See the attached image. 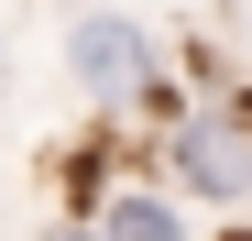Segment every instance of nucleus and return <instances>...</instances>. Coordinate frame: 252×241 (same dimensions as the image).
<instances>
[{
    "label": "nucleus",
    "instance_id": "nucleus-1",
    "mask_svg": "<svg viewBox=\"0 0 252 241\" xmlns=\"http://www.w3.org/2000/svg\"><path fill=\"white\" fill-rule=\"evenodd\" d=\"M154 176L176 186L187 209H208V219H252V120H241V99L230 88L220 99H187L154 132Z\"/></svg>",
    "mask_w": 252,
    "mask_h": 241
},
{
    "label": "nucleus",
    "instance_id": "nucleus-2",
    "mask_svg": "<svg viewBox=\"0 0 252 241\" xmlns=\"http://www.w3.org/2000/svg\"><path fill=\"white\" fill-rule=\"evenodd\" d=\"M164 66H176V44H164L143 11H77L66 22V77H77L88 110H132Z\"/></svg>",
    "mask_w": 252,
    "mask_h": 241
},
{
    "label": "nucleus",
    "instance_id": "nucleus-3",
    "mask_svg": "<svg viewBox=\"0 0 252 241\" xmlns=\"http://www.w3.org/2000/svg\"><path fill=\"white\" fill-rule=\"evenodd\" d=\"M88 219H99L110 241H187V197H176V186H164V176L143 165V176H121V186L99 197Z\"/></svg>",
    "mask_w": 252,
    "mask_h": 241
},
{
    "label": "nucleus",
    "instance_id": "nucleus-4",
    "mask_svg": "<svg viewBox=\"0 0 252 241\" xmlns=\"http://www.w3.org/2000/svg\"><path fill=\"white\" fill-rule=\"evenodd\" d=\"M44 241H110V230H99L88 209H55V230H44Z\"/></svg>",
    "mask_w": 252,
    "mask_h": 241
},
{
    "label": "nucleus",
    "instance_id": "nucleus-5",
    "mask_svg": "<svg viewBox=\"0 0 252 241\" xmlns=\"http://www.w3.org/2000/svg\"><path fill=\"white\" fill-rule=\"evenodd\" d=\"M0 77H11V44H0Z\"/></svg>",
    "mask_w": 252,
    "mask_h": 241
}]
</instances>
